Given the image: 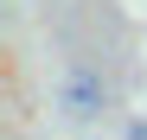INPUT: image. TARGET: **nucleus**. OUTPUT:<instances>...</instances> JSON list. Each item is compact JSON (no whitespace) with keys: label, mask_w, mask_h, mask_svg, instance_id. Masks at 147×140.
<instances>
[{"label":"nucleus","mask_w":147,"mask_h":140,"mask_svg":"<svg viewBox=\"0 0 147 140\" xmlns=\"http://www.w3.org/2000/svg\"><path fill=\"white\" fill-rule=\"evenodd\" d=\"M128 140H147V115H141V121H134V127H128Z\"/></svg>","instance_id":"f03ea898"},{"label":"nucleus","mask_w":147,"mask_h":140,"mask_svg":"<svg viewBox=\"0 0 147 140\" xmlns=\"http://www.w3.org/2000/svg\"><path fill=\"white\" fill-rule=\"evenodd\" d=\"M102 102H109V83L96 77L90 64H77V70L58 83V108L70 115V121H96V115H102Z\"/></svg>","instance_id":"f257e3e1"}]
</instances>
